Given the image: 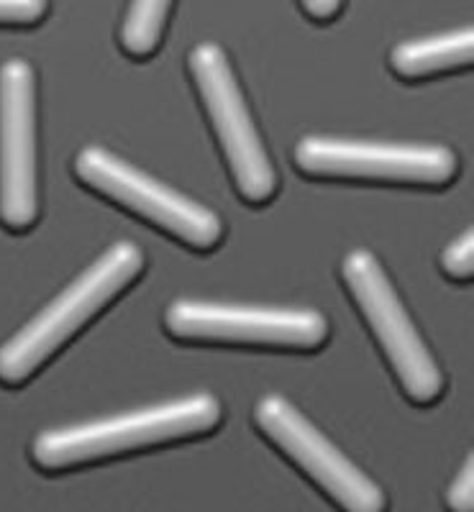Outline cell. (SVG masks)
<instances>
[{
    "label": "cell",
    "instance_id": "9a60e30c",
    "mask_svg": "<svg viewBox=\"0 0 474 512\" xmlns=\"http://www.w3.org/2000/svg\"><path fill=\"white\" fill-rule=\"evenodd\" d=\"M300 6L316 21H331V18L339 16L341 0H300Z\"/></svg>",
    "mask_w": 474,
    "mask_h": 512
},
{
    "label": "cell",
    "instance_id": "8992f818",
    "mask_svg": "<svg viewBox=\"0 0 474 512\" xmlns=\"http://www.w3.org/2000/svg\"><path fill=\"white\" fill-rule=\"evenodd\" d=\"M254 423L341 512H387L385 489L341 454L334 441H328L293 402L280 395L262 397L254 408Z\"/></svg>",
    "mask_w": 474,
    "mask_h": 512
},
{
    "label": "cell",
    "instance_id": "5b68a950",
    "mask_svg": "<svg viewBox=\"0 0 474 512\" xmlns=\"http://www.w3.org/2000/svg\"><path fill=\"white\" fill-rule=\"evenodd\" d=\"M75 175L82 185L121 208L134 210L136 216L154 223L190 249L208 251L223 239V223L211 208L195 203L170 185H162L100 146H85L77 154Z\"/></svg>",
    "mask_w": 474,
    "mask_h": 512
},
{
    "label": "cell",
    "instance_id": "3957f363",
    "mask_svg": "<svg viewBox=\"0 0 474 512\" xmlns=\"http://www.w3.org/2000/svg\"><path fill=\"white\" fill-rule=\"evenodd\" d=\"M341 274L410 402L431 405L439 400L444 392V374L405 313L377 256L367 249L349 251L341 262Z\"/></svg>",
    "mask_w": 474,
    "mask_h": 512
},
{
    "label": "cell",
    "instance_id": "5bb4252c",
    "mask_svg": "<svg viewBox=\"0 0 474 512\" xmlns=\"http://www.w3.org/2000/svg\"><path fill=\"white\" fill-rule=\"evenodd\" d=\"M47 6V0H0V24H39Z\"/></svg>",
    "mask_w": 474,
    "mask_h": 512
},
{
    "label": "cell",
    "instance_id": "ba28073f",
    "mask_svg": "<svg viewBox=\"0 0 474 512\" xmlns=\"http://www.w3.org/2000/svg\"><path fill=\"white\" fill-rule=\"evenodd\" d=\"M300 172L326 180L393 182L444 187L454 182L457 154L441 144H375L349 139H303L295 146Z\"/></svg>",
    "mask_w": 474,
    "mask_h": 512
},
{
    "label": "cell",
    "instance_id": "8fae6325",
    "mask_svg": "<svg viewBox=\"0 0 474 512\" xmlns=\"http://www.w3.org/2000/svg\"><path fill=\"white\" fill-rule=\"evenodd\" d=\"M172 0H131L121 26V47L136 59L152 57L162 41Z\"/></svg>",
    "mask_w": 474,
    "mask_h": 512
},
{
    "label": "cell",
    "instance_id": "7c38bea8",
    "mask_svg": "<svg viewBox=\"0 0 474 512\" xmlns=\"http://www.w3.org/2000/svg\"><path fill=\"white\" fill-rule=\"evenodd\" d=\"M441 269L449 274L451 280H472L474 274V236L472 228L459 236L457 241H451L441 254Z\"/></svg>",
    "mask_w": 474,
    "mask_h": 512
},
{
    "label": "cell",
    "instance_id": "6da1fadb",
    "mask_svg": "<svg viewBox=\"0 0 474 512\" xmlns=\"http://www.w3.org/2000/svg\"><path fill=\"white\" fill-rule=\"evenodd\" d=\"M218 423H221V402L216 397H182L177 402L139 410V413L39 433L31 446V459L44 472H67L113 456L203 436L218 428Z\"/></svg>",
    "mask_w": 474,
    "mask_h": 512
},
{
    "label": "cell",
    "instance_id": "52a82bcc",
    "mask_svg": "<svg viewBox=\"0 0 474 512\" xmlns=\"http://www.w3.org/2000/svg\"><path fill=\"white\" fill-rule=\"evenodd\" d=\"M164 326L180 341L195 344L264 346V349H321L328 320L318 310L249 308V305L177 300L164 313Z\"/></svg>",
    "mask_w": 474,
    "mask_h": 512
},
{
    "label": "cell",
    "instance_id": "7a4b0ae2",
    "mask_svg": "<svg viewBox=\"0 0 474 512\" xmlns=\"http://www.w3.org/2000/svg\"><path fill=\"white\" fill-rule=\"evenodd\" d=\"M144 269V254L131 241H118L98 262L59 292L47 308L0 346V382L18 387L34 377L44 361L116 300Z\"/></svg>",
    "mask_w": 474,
    "mask_h": 512
},
{
    "label": "cell",
    "instance_id": "4fadbf2b",
    "mask_svg": "<svg viewBox=\"0 0 474 512\" xmlns=\"http://www.w3.org/2000/svg\"><path fill=\"white\" fill-rule=\"evenodd\" d=\"M446 507L449 512H474V459L467 456L462 472L446 489Z\"/></svg>",
    "mask_w": 474,
    "mask_h": 512
},
{
    "label": "cell",
    "instance_id": "9c48e42d",
    "mask_svg": "<svg viewBox=\"0 0 474 512\" xmlns=\"http://www.w3.org/2000/svg\"><path fill=\"white\" fill-rule=\"evenodd\" d=\"M36 218V75L26 59H8L0 64V223L26 231Z\"/></svg>",
    "mask_w": 474,
    "mask_h": 512
},
{
    "label": "cell",
    "instance_id": "30bf717a",
    "mask_svg": "<svg viewBox=\"0 0 474 512\" xmlns=\"http://www.w3.org/2000/svg\"><path fill=\"white\" fill-rule=\"evenodd\" d=\"M474 59L472 29L451 31V34L428 36V39L403 41L390 54V67L403 80H426L446 75L449 70L469 67Z\"/></svg>",
    "mask_w": 474,
    "mask_h": 512
},
{
    "label": "cell",
    "instance_id": "277c9868",
    "mask_svg": "<svg viewBox=\"0 0 474 512\" xmlns=\"http://www.w3.org/2000/svg\"><path fill=\"white\" fill-rule=\"evenodd\" d=\"M190 75L198 85L205 113L216 128L218 144L229 162L239 195L252 205L270 203L277 192L275 167L259 139L226 52L213 41L198 44L190 52Z\"/></svg>",
    "mask_w": 474,
    "mask_h": 512
}]
</instances>
